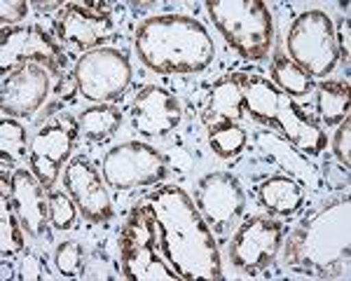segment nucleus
<instances>
[{
    "label": "nucleus",
    "mask_w": 351,
    "mask_h": 281,
    "mask_svg": "<svg viewBox=\"0 0 351 281\" xmlns=\"http://www.w3.org/2000/svg\"><path fill=\"white\" fill-rule=\"evenodd\" d=\"M148 204L160 223L162 253L180 281L223 279L218 244L192 197L169 185L148 195Z\"/></svg>",
    "instance_id": "1"
},
{
    "label": "nucleus",
    "mask_w": 351,
    "mask_h": 281,
    "mask_svg": "<svg viewBox=\"0 0 351 281\" xmlns=\"http://www.w3.org/2000/svg\"><path fill=\"white\" fill-rule=\"evenodd\" d=\"M284 262L311 279H349L351 204L347 195L332 197L288 234Z\"/></svg>",
    "instance_id": "2"
},
{
    "label": "nucleus",
    "mask_w": 351,
    "mask_h": 281,
    "mask_svg": "<svg viewBox=\"0 0 351 281\" xmlns=\"http://www.w3.org/2000/svg\"><path fill=\"white\" fill-rule=\"evenodd\" d=\"M143 66L162 75H188L213 64L216 47L199 21L183 14H164L143 21L134 38Z\"/></svg>",
    "instance_id": "3"
},
{
    "label": "nucleus",
    "mask_w": 351,
    "mask_h": 281,
    "mask_svg": "<svg viewBox=\"0 0 351 281\" xmlns=\"http://www.w3.org/2000/svg\"><path fill=\"white\" fill-rule=\"evenodd\" d=\"M243 94V110L251 112L253 120L279 129L284 138L298 150L309 157H319L326 150V132L316 125L309 115H304L291 101L288 94L276 89L269 80L248 73H234L232 75Z\"/></svg>",
    "instance_id": "4"
},
{
    "label": "nucleus",
    "mask_w": 351,
    "mask_h": 281,
    "mask_svg": "<svg viewBox=\"0 0 351 281\" xmlns=\"http://www.w3.org/2000/svg\"><path fill=\"white\" fill-rule=\"evenodd\" d=\"M122 277L129 281H180L162 253L160 223L150 204L134 206L120 239Z\"/></svg>",
    "instance_id": "5"
},
{
    "label": "nucleus",
    "mask_w": 351,
    "mask_h": 281,
    "mask_svg": "<svg viewBox=\"0 0 351 281\" xmlns=\"http://www.w3.org/2000/svg\"><path fill=\"white\" fill-rule=\"evenodd\" d=\"M206 10L220 36L241 56L251 61L267 56L274 40V24L267 5L258 0H211Z\"/></svg>",
    "instance_id": "6"
},
{
    "label": "nucleus",
    "mask_w": 351,
    "mask_h": 281,
    "mask_svg": "<svg viewBox=\"0 0 351 281\" xmlns=\"http://www.w3.org/2000/svg\"><path fill=\"white\" fill-rule=\"evenodd\" d=\"M288 52L293 56V64L307 75H330L339 61L335 26L330 16L319 10L300 14L288 31Z\"/></svg>",
    "instance_id": "7"
},
{
    "label": "nucleus",
    "mask_w": 351,
    "mask_h": 281,
    "mask_svg": "<svg viewBox=\"0 0 351 281\" xmlns=\"http://www.w3.org/2000/svg\"><path fill=\"white\" fill-rule=\"evenodd\" d=\"M73 77L84 99L94 103H108L120 99L132 84V66L120 49L99 47L77 59Z\"/></svg>",
    "instance_id": "8"
},
{
    "label": "nucleus",
    "mask_w": 351,
    "mask_h": 281,
    "mask_svg": "<svg viewBox=\"0 0 351 281\" xmlns=\"http://www.w3.org/2000/svg\"><path fill=\"white\" fill-rule=\"evenodd\" d=\"M26 64L45 66L56 80L66 82V54L61 52L59 45L40 26L10 28V31L3 33V42H0V71H3V77Z\"/></svg>",
    "instance_id": "9"
},
{
    "label": "nucleus",
    "mask_w": 351,
    "mask_h": 281,
    "mask_svg": "<svg viewBox=\"0 0 351 281\" xmlns=\"http://www.w3.org/2000/svg\"><path fill=\"white\" fill-rule=\"evenodd\" d=\"M104 178L115 190L155 185L167 178V160L150 145L129 140L115 145L104 157Z\"/></svg>",
    "instance_id": "10"
},
{
    "label": "nucleus",
    "mask_w": 351,
    "mask_h": 281,
    "mask_svg": "<svg viewBox=\"0 0 351 281\" xmlns=\"http://www.w3.org/2000/svg\"><path fill=\"white\" fill-rule=\"evenodd\" d=\"M284 244V225L267 216H248L230 241V260L246 274L271 265Z\"/></svg>",
    "instance_id": "11"
},
{
    "label": "nucleus",
    "mask_w": 351,
    "mask_h": 281,
    "mask_svg": "<svg viewBox=\"0 0 351 281\" xmlns=\"http://www.w3.org/2000/svg\"><path fill=\"white\" fill-rule=\"evenodd\" d=\"M195 206L199 209L202 218L211 228V232L225 234L234 228V223L243 216L246 197L239 181L232 173L213 171L202 178L195 190Z\"/></svg>",
    "instance_id": "12"
},
{
    "label": "nucleus",
    "mask_w": 351,
    "mask_h": 281,
    "mask_svg": "<svg viewBox=\"0 0 351 281\" xmlns=\"http://www.w3.org/2000/svg\"><path fill=\"white\" fill-rule=\"evenodd\" d=\"M77 134H80L77 122L71 115H61L38 129V134L33 136L28 162H31V171L40 178L45 188H52L56 183L61 167L73 153Z\"/></svg>",
    "instance_id": "13"
},
{
    "label": "nucleus",
    "mask_w": 351,
    "mask_h": 281,
    "mask_svg": "<svg viewBox=\"0 0 351 281\" xmlns=\"http://www.w3.org/2000/svg\"><path fill=\"white\" fill-rule=\"evenodd\" d=\"M56 33L71 47L92 52L115 36V24L106 3H71L56 16Z\"/></svg>",
    "instance_id": "14"
},
{
    "label": "nucleus",
    "mask_w": 351,
    "mask_h": 281,
    "mask_svg": "<svg viewBox=\"0 0 351 281\" xmlns=\"http://www.w3.org/2000/svg\"><path fill=\"white\" fill-rule=\"evenodd\" d=\"M52 82L59 84L61 92H64L66 82L56 80L45 66L26 64L21 69L12 71L10 75L3 77V97H0L3 112L8 117L33 115L45 103V99L49 97Z\"/></svg>",
    "instance_id": "15"
},
{
    "label": "nucleus",
    "mask_w": 351,
    "mask_h": 281,
    "mask_svg": "<svg viewBox=\"0 0 351 281\" xmlns=\"http://www.w3.org/2000/svg\"><path fill=\"white\" fill-rule=\"evenodd\" d=\"M64 185L68 195L73 197V201H75L77 211L89 223H108L115 216L110 197L106 193L99 173H96V169L84 157L68 160L64 171Z\"/></svg>",
    "instance_id": "16"
},
{
    "label": "nucleus",
    "mask_w": 351,
    "mask_h": 281,
    "mask_svg": "<svg viewBox=\"0 0 351 281\" xmlns=\"http://www.w3.org/2000/svg\"><path fill=\"white\" fill-rule=\"evenodd\" d=\"M40 178L28 169H16L10 176V197L14 211L21 221V228L31 237H47L49 234V195L45 193Z\"/></svg>",
    "instance_id": "17"
},
{
    "label": "nucleus",
    "mask_w": 351,
    "mask_h": 281,
    "mask_svg": "<svg viewBox=\"0 0 351 281\" xmlns=\"http://www.w3.org/2000/svg\"><path fill=\"white\" fill-rule=\"evenodd\" d=\"M180 125V103L162 87H145L132 106V127L141 136L160 138Z\"/></svg>",
    "instance_id": "18"
},
{
    "label": "nucleus",
    "mask_w": 351,
    "mask_h": 281,
    "mask_svg": "<svg viewBox=\"0 0 351 281\" xmlns=\"http://www.w3.org/2000/svg\"><path fill=\"white\" fill-rule=\"evenodd\" d=\"M258 145L263 148V153L269 157L274 164H279L286 171V176H291L293 181L311 183L316 178V164L311 160H307V155L302 150H298L295 145H291L286 138L276 136L269 132H260L258 134Z\"/></svg>",
    "instance_id": "19"
},
{
    "label": "nucleus",
    "mask_w": 351,
    "mask_h": 281,
    "mask_svg": "<svg viewBox=\"0 0 351 281\" xmlns=\"http://www.w3.org/2000/svg\"><path fill=\"white\" fill-rule=\"evenodd\" d=\"M243 115V94L234 77H223L211 87L206 106L202 112V122L208 129L225 122H239Z\"/></svg>",
    "instance_id": "20"
},
{
    "label": "nucleus",
    "mask_w": 351,
    "mask_h": 281,
    "mask_svg": "<svg viewBox=\"0 0 351 281\" xmlns=\"http://www.w3.org/2000/svg\"><path fill=\"white\" fill-rule=\"evenodd\" d=\"M258 197L269 213L284 216V218L295 216L304 206L302 185L298 181H293L291 176H286V173L265 178V181L258 185Z\"/></svg>",
    "instance_id": "21"
},
{
    "label": "nucleus",
    "mask_w": 351,
    "mask_h": 281,
    "mask_svg": "<svg viewBox=\"0 0 351 281\" xmlns=\"http://www.w3.org/2000/svg\"><path fill=\"white\" fill-rule=\"evenodd\" d=\"M21 251H24V228L10 197V178L8 173H3L0 178V253L3 258H12Z\"/></svg>",
    "instance_id": "22"
},
{
    "label": "nucleus",
    "mask_w": 351,
    "mask_h": 281,
    "mask_svg": "<svg viewBox=\"0 0 351 281\" xmlns=\"http://www.w3.org/2000/svg\"><path fill=\"white\" fill-rule=\"evenodd\" d=\"M122 125V112L117 106L112 103H101L92 106V108L82 110L77 117V127L80 134L92 143H104V140L112 138L117 134V129Z\"/></svg>",
    "instance_id": "23"
},
{
    "label": "nucleus",
    "mask_w": 351,
    "mask_h": 281,
    "mask_svg": "<svg viewBox=\"0 0 351 281\" xmlns=\"http://www.w3.org/2000/svg\"><path fill=\"white\" fill-rule=\"evenodd\" d=\"M316 108L319 120L326 127H335L349 117V84L347 82H321L316 89Z\"/></svg>",
    "instance_id": "24"
},
{
    "label": "nucleus",
    "mask_w": 351,
    "mask_h": 281,
    "mask_svg": "<svg viewBox=\"0 0 351 281\" xmlns=\"http://www.w3.org/2000/svg\"><path fill=\"white\" fill-rule=\"evenodd\" d=\"M271 84L281 89L288 97H304L311 92V77L302 69H298L288 56L276 54L274 64H271Z\"/></svg>",
    "instance_id": "25"
},
{
    "label": "nucleus",
    "mask_w": 351,
    "mask_h": 281,
    "mask_svg": "<svg viewBox=\"0 0 351 281\" xmlns=\"http://www.w3.org/2000/svg\"><path fill=\"white\" fill-rule=\"evenodd\" d=\"M26 148H31V143H26V127L21 122H16L14 117H3L0 122V160H3V173H8V167H12L14 162H19L26 155Z\"/></svg>",
    "instance_id": "26"
},
{
    "label": "nucleus",
    "mask_w": 351,
    "mask_h": 281,
    "mask_svg": "<svg viewBox=\"0 0 351 281\" xmlns=\"http://www.w3.org/2000/svg\"><path fill=\"white\" fill-rule=\"evenodd\" d=\"M246 129L239 127L237 122H225V125H216L208 129V145L223 160H232V157L239 155L246 148Z\"/></svg>",
    "instance_id": "27"
},
{
    "label": "nucleus",
    "mask_w": 351,
    "mask_h": 281,
    "mask_svg": "<svg viewBox=\"0 0 351 281\" xmlns=\"http://www.w3.org/2000/svg\"><path fill=\"white\" fill-rule=\"evenodd\" d=\"M54 262L64 277H80L84 267V249L80 241H64V244L56 246Z\"/></svg>",
    "instance_id": "28"
},
{
    "label": "nucleus",
    "mask_w": 351,
    "mask_h": 281,
    "mask_svg": "<svg viewBox=\"0 0 351 281\" xmlns=\"http://www.w3.org/2000/svg\"><path fill=\"white\" fill-rule=\"evenodd\" d=\"M75 201L66 193H52L49 195V223L56 230H71L75 225Z\"/></svg>",
    "instance_id": "29"
},
{
    "label": "nucleus",
    "mask_w": 351,
    "mask_h": 281,
    "mask_svg": "<svg viewBox=\"0 0 351 281\" xmlns=\"http://www.w3.org/2000/svg\"><path fill=\"white\" fill-rule=\"evenodd\" d=\"M332 150H335L339 164H344V167L351 164V120L349 117L339 122L337 134H335V138H332Z\"/></svg>",
    "instance_id": "30"
},
{
    "label": "nucleus",
    "mask_w": 351,
    "mask_h": 281,
    "mask_svg": "<svg viewBox=\"0 0 351 281\" xmlns=\"http://www.w3.org/2000/svg\"><path fill=\"white\" fill-rule=\"evenodd\" d=\"M324 181L332 190H347L349 188V167L339 162H328L324 167Z\"/></svg>",
    "instance_id": "31"
},
{
    "label": "nucleus",
    "mask_w": 351,
    "mask_h": 281,
    "mask_svg": "<svg viewBox=\"0 0 351 281\" xmlns=\"http://www.w3.org/2000/svg\"><path fill=\"white\" fill-rule=\"evenodd\" d=\"M28 12V3L24 0H3L0 3V19H3V26L16 24L21 21Z\"/></svg>",
    "instance_id": "32"
},
{
    "label": "nucleus",
    "mask_w": 351,
    "mask_h": 281,
    "mask_svg": "<svg viewBox=\"0 0 351 281\" xmlns=\"http://www.w3.org/2000/svg\"><path fill=\"white\" fill-rule=\"evenodd\" d=\"M335 40H337V52L344 56V61L349 64L351 59V21L349 16L339 19V24L335 28Z\"/></svg>",
    "instance_id": "33"
},
{
    "label": "nucleus",
    "mask_w": 351,
    "mask_h": 281,
    "mask_svg": "<svg viewBox=\"0 0 351 281\" xmlns=\"http://www.w3.org/2000/svg\"><path fill=\"white\" fill-rule=\"evenodd\" d=\"M45 272V262L38 253H26L21 262V277L24 279H40Z\"/></svg>",
    "instance_id": "34"
},
{
    "label": "nucleus",
    "mask_w": 351,
    "mask_h": 281,
    "mask_svg": "<svg viewBox=\"0 0 351 281\" xmlns=\"http://www.w3.org/2000/svg\"><path fill=\"white\" fill-rule=\"evenodd\" d=\"M36 8H40V10H49V8H59V3H36Z\"/></svg>",
    "instance_id": "35"
}]
</instances>
